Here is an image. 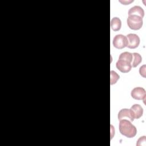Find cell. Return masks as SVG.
Segmentation results:
<instances>
[{"label": "cell", "mask_w": 146, "mask_h": 146, "mask_svg": "<svg viewBox=\"0 0 146 146\" xmlns=\"http://www.w3.org/2000/svg\"><path fill=\"white\" fill-rule=\"evenodd\" d=\"M119 131L120 133L128 138H132L135 136L137 133L136 128L132 124L131 121L127 119L119 120Z\"/></svg>", "instance_id": "6da1fadb"}, {"label": "cell", "mask_w": 146, "mask_h": 146, "mask_svg": "<svg viewBox=\"0 0 146 146\" xmlns=\"http://www.w3.org/2000/svg\"><path fill=\"white\" fill-rule=\"evenodd\" d=\"M127 25L129 29L134 30H137L141 28L143 26V18L137 15H128L127 20Z\"/></svg>", "instance_id": "7a4b0ae2"}, {"label": "cell", "mask_w": 146, "mask_h": 146, "mask_svg": "<svg viewBox=\"0 0 146 146\" xmlns=\"http://www.w3.org/2000/svg\"><path fill=\"white\" fill-rule=\"evenodd\" d=\"M128 40L125 36L118 34L116 35L113 40V45L115 47L118 49H122L127 46Z\"/></svg>", "instance_id": "3957f363"}, {"label": "cell", "mask_w": 146, "mask_h": 146, "mask_svg": "<svg viewBox=\"0 0 146 146\" xmlns=\"http://www.w3.org/2000/svg\"><path fill=\"white\" fill-rule=\"evenodd\" d=\"M131 96L136 100H143L144 102L145 100L146 92L145 90L143 87H135L134 88L131 93Z\"/></svg>", "instance_id": "277c9868"}, {"label": "cell", "mask_w": 146, "mask_h": 146, "mask_svg": "<svg viewBox=\"0 0 146 146\" xmlns=\"http://www.w3.org/2000/svg\"><path fill=\"white\" fill-rule=\"evenodd\" d=\"M128 40L127 46L129 48H135L140 44V38L139 36L135 34H129L126 36Z\"/></svg>", "instance_id": "5b68a950"}, {"label": "cell", "mask_w": 146, "mask_h": 146, "mask_svg": "<svg viewBox=\"0 0 146 146\" xmlns=\"http://www.w3.org/2000/svg\"><path fill=\"white\" fill-rule=\"evenodd\" d=\"M118 119L119 120L122 119H127L130 121H133L135 119V117L131 109L124 108L119 112Z\"/></svg>", "instance_id": "8992f818"}, {"label": "cell", "mask_w": 146, "mask_h": 146, "mask_svg": "<svg viewBox=\"0 0 146 146\" xmlns=\"http://www.w3.org/2000/svg\"><path fill=\"white\" fill-rule=\"evenodd\" d=\"M116 68L121 72H128L132 68L131 64L124 60L119 59L116 63Z\"/></svg>", "instance_id": "52a82bcc"}, {"label": "cell", "mask_w": 146, "mask_h": 146, "mask_svg": "<svg viewBox=\"0 0 146 146\" xmlns=\"http://www.w3.org/2000/svg\"><path fill=\"white\" fill-rule=\"evenodd\" d=\"M133 15L143 18L144 15V11L143 8L139 6H135L131 7L128 11V15Z\"/></svg>", "instance_id": "ba28073f"}, {"label": "cell", "mask_w": 146, "mask_h": 146, "mask_svg": "<svg viewBox=\"0 0 146 146\" xmlns=\"http://www.w3.org/2000/svg\"><path fill=\"white\" fill-rule=\"evenodd\" d=\"M130 109L133 113L135 119H138L142 116L143 113V109L139 104H134L131 107Z\"/></svg>", "instance_id": "9c48e42d"}, {"label": "cell", "mask_w": 146, "mask_h": 146, "mask_svg": "<svg viewBox=\"0 0 146 146\" xmlns=\"http://www.w3.org/2000/svg\"><path fill=\"white\" fill-rule=\"evenodd\" d=\"M121 26V22L117 17L113 18L111 21V27L112 30L116 31H119Z\"/></svg>", "instance_id": "30bf717a"}, {"label": "cell", "mask_w": 146, "mask_h": 146, "mask_svg": "<svg viewBox=\"0 0 146 146\" xmlns=\"http://www.w3.org/2000/svg\"><path fill=\"white\" fill-rule=\"evenodd\" d=\"M142 61L141 55L137 52L132 53V59L131 61V66L133 67H137Z\"/></svg>", "instance_id": "8fae6325"}, {"label": "cell", "mask_w": 146, "mask_h": 146, "mask_svg": "<svg viewBox=\"0 0 146 146\" xmlns=\"http://www.w3.org/2000/svg\"><path fill=\"white\" fill-rule=\"evenodd\" d=\"M119 59L124 60L131 63V61L132 59V54L128 52H122L121 54H120Z\"/></svg>", "instance_id": "7c38bea8"}, {"label": "cell", "mask_w": 146, "mask_h": 146, "mask_svg": "<svg viewBox=\"0 0 146 146\" xmlns=\"http://www.w3.org/2000/svg\"><path fill=\"white\" fill-rule=\"evenodd\" d=\"M111 78H110V81H111V84H115L117 80L119 79V75L114 71H111Z\"/></svg>", "instance_id": "4fadbf2b"}, {"label": "cell", "mask_w": 146, "mask_h": 146, "mask_svg": "<svg viewBox=\"0 0 146 146\" xmlns=\"http://www.w3.org/2000/svg\"><path fill=\"white\" fill-rule=\"evenodd\" d=\"M145 66L144 65L143 66H141L140 68V70H139V72H140V74L143 76L144 78H145Z\"/></svg>", "instance_id": "5bb4252c"}, {"label": "cell", "mask_w": 146, "mask_h": 146, "mask_svg": "<svg viewBox=\"0 0 146 146\" xmlns=\"http://www.w3.org/2000/svg\"><path fill=\"white\" fill-rule=\"evenodd\" d=\"M141 141H143V142L145 141V136H142V137H141L139 139V140L137 141V143H136V145H142Z\"/></svg>", "instance_id": "9a60e30c"}]
</instances>
